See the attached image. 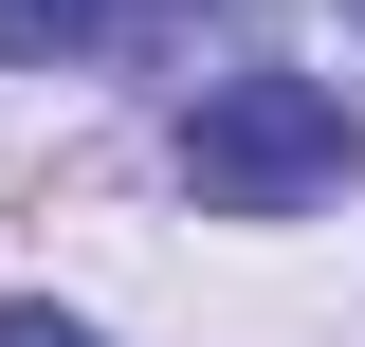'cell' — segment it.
<instances>
[{"mask_svg":"<svg viewBox=\"0 0 365 347\" xmlns=\"http://www.w3.org/2000/svg\"><path fill=\"white\" fill-rule=\"evenodd\" d=\"M110 37V0H0V55H19V74H55V55H91Z\"/></svg>","mask_w":365,"mask_h":347,"instance_id":"2","label":"cell"},{"mask_svg":"<svg viewBox=\"0 0 365 347\" xmlns=\"http://www.w3.org/2000/svg\"><path fill=\"white\" fill-rule=\"evenodd\" d=\"M0 347H91V329H73V311H0Z\"/></svg>","mask_w":365,"mask_h":347,"instance_id":"4","label":"cell"},{"mask_svg":"<svg viewBox=\"0 0 365 347\" xmlns=\"http://www.w3.org/2000/svg\"><path fill=\"white\" fill-rule=\"evenodd\" d=\"M365 165V110L311 74H220L201 110H182V183H201V219H292L329 201V183Z\"/></svg>","mask_w":365,"mask_h":347,"instance_id":"1","label":"cell"},{"mask_svg":"<svg viewBox=\"0 0 365 347\" xmlns=\"http://www.w3.org/2000/svg\"><path fill=\"white\" fill-rule=\"evenodd\" d=\"M347 19H365V0H347Z\"/></svg>","mask_w":365,"mask_h":347,"instance_id":"5","label":"cell"},{"mask_svg":"<svg viewBox=\"0 0 365 347\" xmlns=\"http://www.w3.org/2000/svg\"><path fill=\"white\" fill-rule=\"evenodd\" d=\"M201 19H256V0H146V37H201Z\"/></svg>","mask_w":365,"mask_h":347,"instance_id":"3","label":"cell"}]
</instances>
